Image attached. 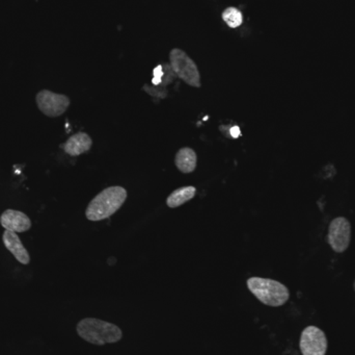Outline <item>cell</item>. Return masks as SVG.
<instances>
[{
    "label": "cell",
    "mask_w": 355,
    "mask_h": 355,
    "mask_svg": "<svg viewBox=\"0 0 355 355\" xmlns=\"http://www.w3.org/2000/svg\"><path fill=\"white\" fill-rule=\"evenodd\" d=\"M223 21L227 23V26L232 28L239 27L243 22V15L236 8H227L223 10Z\"/></svg>",
    "instance_id": "cell-13"
},
{
    "label": "cell",
    "mask_w": 355,
    "mask_h": 355,
    "mask_svg": "<svg viewBox=\"0 0 355 355\" xmlns=\"http://www.w3.org/2000/svg\"><path fill=\"white\" fill-rule=\"evenodd\" d=\"M352 242V223L345 217L334 219L329 226L327 243L337 254H343Z\"/></svg>",
    "instance_id": "cell-5"
},
{
    "label": "cell",
    "mask_w": 355,
    "mask_h": 355,
    "mask_svg": "<svg viewBox=\"0 0 355 355\" xmlns=\"http://www.w3.org/2000/svg\"><path fill=\"white\" fill-rule=\"evenodd\" d=\"M196 194V189L192 185L179 188V189L175 190L172 194H170L168 199H166V204L171 208H179L189 200L193 199Z\"/></svg>",
    "instance_id": "cell-12"
},
{
    "label": "cell",
    "mask_w": 355,
    "mask_h": 355,
    "mask_svg": "<svg viewBox=\"0 0 355 355\" xmlns=\"http://www.w3.org/2000/svg\"><path fill=\"white\" fill-rule=\"evenodd\" d=\"M354 291H355V281H354Z\"/></svg>",
    "instance_id": "cell-14"
},
{
    "label": "cell",
    "mask_w": 355,
    "mask_h": 355,
    "mask_svg": "<svg viewBox=\"0 0 355 355\" xmlns=\"http://www.w3.org/2000/svg\"><path fill=\"white\" fill-rule=\"evenodd\" d=\"M246 286L259 302L271 308L284 306L290 299L289 289L275 279L250 277Z\"/></svg>",
    "instance_id": "cell-3"
},
{
    "label": "cell",
    "mask_w": 355,
    "mask_h": 355,
    "mask_svg": "<svg viewBox=\"0 0 355 355\" xmlns=\"http://www.w3.org/2000/svg\"><path fill=\"white\" fill-rule=\"evenodd\" d=\"M76 331L81 339L97 346L116 343L123 337L120 327L95 318L83 319L77 324Z\"/></svg>",
    "instance_id": "cell-2"
},
{
    "label": "cell",
    "mask_w": 355,
    "mask_h": 355,
    "mask_svg": "<svg viewBox=\"0 0 355 355\" xmlns=\"http://www.w3.org/2000/svg\"><path fill=\"white\" fill-rule=\"evenodd\" d=\"M2 242H3L4 247L14 256V258L20 264L28 265L31 263V256H29L28 251L23 245L17 233L6 229L3 235H2Z\"/></svg>",
    "instance_id": "cell-9"
},
{
    "label": "cell",
    "mask_w": 355,
    "mask_h": 355,
    "mask_svg": "<svg viewBox=\"0 0 355 355\" xmlns=\"http://www.w3.org/2000/svg\"><path fill=\"white\" fill-rule=\"evenodd\" d=\"M0 225L8 231L25 233L31 229V221L26 214L20 210H6L0 216Z\"/></svg>",
    "instance_id": "cell-8"
},
{
    "label": "cell",
    "mask_w": 355,
    "mask_h": 355,
    "mask_svg": "<svg viewBox=\"0 0 355 355\" xmlns=\"http://www.w3.org/2000/svg\"><path fill=\"white\" fill-rule=\"evenodd\" d=\"M329 342L322 329L311 325L302 331L300 340V352L304 355H324Z\"/></svg>",
    "instance_id": "cell-7"
},
{
    "label": "cell",
    "mask_w": 355,
    "mask_h": 355,
    "mask_svg": "<svg viewBox=\"0 0 355 355\" xmlns=\"http://www.w3.org/2000/svg\"><path fill=\"white\" fill-rule=\"evenodd\" d=\"M93 145V140L87 133H75L71 135L62 147L67 154L71 156H79L85 152L89 151Z\"/></svg>",
    "instance_id": "cell-10"
},
{
    "label": "cell",
    "mask_w": 355,
    "mask_h": 355,
    "mask_svg": "<svg viewBox=\"0 0 355 355\" xmlns=\"http://www.w3.org/2000/svg\"><path fill=\"white\" fill-rule=\"evenodd\" d=\"M175 165L178 170L181 171L184 174L193 172L198 165V156L196 151L189 147H183L177 152L175 158Z\"/></svg>",
    "instance_id": "cell-11"
},
{
    "label": "cell",
    "mask_w": 355,
    "mask_h": 355,
    "mask_svg": "<svg viewBox=\"0 0 355 355\" xmlns=\"http://www.w3.org/2000/svg\"><path fill=\"white\" fill-rule=\"evenodd\" d=\"M127 199V191L123 187H110L100 192L87 206L85 216L89 221H102L116 214Z\"/></svg>",
    "instance_id": "cell-1"
},
{
    "label": "cell",
    "mask_w": 355,
    "mask_h": 355,
    "mask_svg": "<svg viewBox=\"0 0 355 355\" xmlns=\"http://www.w3.org/2000/svg\"><path fill=\"white\" fill-rule=\"evenodd\" d=\"M39 110L51 118L62 116L70 106V98L64 94L54 93L49 90H42L35 96Z\"/></svg>",
    "instance_id": "cell-6"
},
{
    "label": "cell",
    "mask_w": 355,
    "mask_h": 355,
    "mask_svg": "<svg viewBox=\"0 0 355 355\" xmlns=\"http://www.w3.org/2000/svg\"><path fill=\"white\" fill-rule=\"evenodd\" d=\"M171 67L175 74L183 79L187 85L200 87V76L196 63L183 50L175 48L170 53Z\"/></svg>",
    "instance_id": "cell-4"
}]
</instances>
